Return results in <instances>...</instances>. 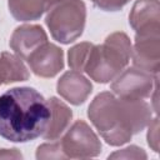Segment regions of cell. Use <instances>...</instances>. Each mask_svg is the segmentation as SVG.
Returning <instances> with one entry per match:
<instances>
[{"label":"cell","mask_w":160,"mask_h":160,"mask_svg":"<svg viewBox=\"0 0 160 160\" xmlns=\"http://www.w3.org/2000/svg\"><path fill=\"white\" fill-rule=\"evenodd\" d=\"M88 116L109 145L121 146L148 126L152 108L145 100L122 99L102 91L90 102Z\"/></svg>","instance_id":"6da1fadb"},{"label":"cell","mask_w":160,"mask_h":160,"mask_svg":"<svg viewBox=\"0 0 160 160\" xmlns=\"http://www.w3.org/2000/svg\"><path fill=\"white\" fill-rule=\"evenodd\" d=\"M49 118L48 101L34 88H12L0 95V136L8 141L38 139L44 134Z\"/></svg>","instance_id":"7a4b0ae2"},{"label":"cell","mask_w":160,"mask_h":160,"mask_svg":"<svg viewBox=\"0 0 160 160\" xmlns=\"http://www.w3.org/2000/svg\"><path fill=\"white\" fill-rule=\"evenodd\" d=\"M131 41L122 31L108 35L102 44L92 45L84 72L100 84L112 81L129 64Z\"/></svg>","instance_id":"3957f363"},{"label":"cell","mask_w":160,"mask_h":160,"mask_svg":"<svg viewBox=\"0 0 160 160\" xmlns=\"http://www.w3.org/2000/svg\"><path fill=\"white\" fill-rule=\"evenodd\" d=\"M86 6L82 0H56L46 10L45 24L54 40L70 44L82 35Z\"/></svg>","instance_id":"277c9868"},{"label":"cell","mask_w":160,"mask_h":160,"mask_svg":"<svg viewBox=\"0 0 160 160\" xmlns=\"http://www.w3.org/2000/svg\"><path fill=\"white\" fill-rule=\"evenodd\" d=\"M59 142L66 159L96 158L101 152L98 135L84 120H76L69 126Z\"/></svg>","instance_id":"5b68a950"},{"label":"cell","mask_w":160,"mask_h":160,"mask_svg":"<svg viewBox=\"0 0 160 160\" xmlns=\"http://www.w3.org/2000/svg\"><path fill=\"white\" fill-rule=\"evenodd\" d=\"M158 75H152L135 66L124 69L111 82L110 89L114 95L130 100H145L151 98Z\"/></svg>","instance_id":"8992f818"},{"label":"cell","mask_w":160,"mask_h":160,"mask_svg":"<svg viewBox=\"0 0 160 160\" xmlns=\"http://www.w3.org/2000/svg\"><path fill=\"white\" fill-rule=\"evenodd\" d=\"M130 59L135 68L158 75L160 70V34L135 35Z\"/></svg>","instance_id":"52a82bcc"},{"label":"cell","mask_w":160,"mask_h":160,"mask_svg":"<svg viewBox=\"0 0 160 160\" xmlns=\"http://www.w3.org/2000/svg\"><path fill=\"white\" fill-rule=\"evenodd\" d=\"M26 62L36 76L50 79L64 69V51L58 45L48 41L38 48L26 59Z\"/></svg>","instance_id":"ba28073f"},{"label":"cell","mask_w":160,"mask_h":160,"mask_svg":"<svg viewBox=\"0 0 160 160\" xmlns=\"http://www.w3.org/2000/svg\"><path fill=\"white\" fill-rule=\"evenodd\" d=\"M129 24L136 35L160 34L159 0H136L129 14Z\"/></svg>","instance_id":"9c48e42d"},{"label":"cell","mask_w":160,"mask_h":160,"mask_svg":"<svg viewBox=\"0 0 160 160\" xmlns=\"http://www.w3.org/2000/svg\"><path fill=\"white\" fill-rule=\"evenodd\" d=\"M45 42H48V35L40 25L24 24L12 31L9 45L19 58L26 60L38 48Z\"/></svg>","instance_id":"30bf717a"},{"label":"cell","mask_w":160,"mask_h":160,"mask_svg":"<svg viewBox=\"0 0 160 160\" xmlns=\"http://www.w3.org/2000/svg\"><path fill=\"white\" fill-rule=\"evenodd\" d=\"M56 91L68 102L78 106L88 100L92 91V85L81 72L70 70L64 72L58 80Z\"/></svg>","instance_id":"8fae6325"},{"label":"cell","mask_w":160,"mask_h":160,"mask_svg":"<svg viewBox=\"0 0 160 160\" xmlns=\"http://www.w3.org/2000/svg\"><path fill=\"white\" fill-rule=\"evenodd\" d=\"M46 101L50 110V118L41 138L51 141L59 139L68 130L72 119V111L62 100L55 96L46 99Z\"/></svg>","instance_id":"7c38bea8"},{"label":"cell","mask_w":160,"mask_h":160,"mask_svg":"<svg viewBox=\"0 0 160 160\" xmlns=\"http://www.w3.org/2000/svg\"><path fill=\"white\" fill-rule=\"evenodd\" d=\"M29 78V69L21 58L8 51L0 54V85L26 81Z\"/></svg>","instance_id":"4fadbf2b"},{"label":"cell","mask_w":160,"mask_h":160,"mask_svg":"<svg viewBox=\"0 0 160 160\" xmlns=\"http://www.w3.org/2000/svg\"><path fill=\"white\" fill-rule=\"evenodd\" d=\"M8 8L18 21L38 20L48 10L44 0H8Z\"/></svg>","instance_id":"5bb4252c"},{"label":"cell","mask_w":160,"mask_h":160,"mask_svg":"<svg viewBox=\"0 0 160 160\" xmlns=\"http://www.w3.org/2000/svg\"><path fill=\"white\" fill-rule=\"evenodd\" d=\"M92 45L94 44L91 42L84 41L70 48V50L68 51V64L71 70H75L79 72L84 71Z\"/></svg>","instance_id":"9a60e30c"},{"label":"cell","mask_w":160,"mask_h":160,"mask_svg":"<svg viewBox=\"0 0 160 160\" xmlns=\"http://www.w3.org/2000/svg\"><path fill=\"white\" fill-rule=\"evenodd\" d=\"M36 159L39 160H49V159H66L59 140H51L50 142L41 144L36 149Z\"/></svg>","instance_id":"2e32d148"},{"label":"cell","mask_w":160,"mask_h":160,"mask_svg":"<svg viewBox=\"0 0 160 160\" xmlns=\"http://www.w3.org/2000/svg\"><path fill=\"white\" fill-rule=\"evenodd\" d=\"M146 158L148 154L145 152V150L136 145L126 146L109 155V159H146Z\"/></svg>","instance_id":"e0dca14e"},{"label":"cell","mask_w":160,"mask_h":160,"mask_svg":"<svg viewBox=\"0 0 160 160\" xmlns=\"http://www.w3.org/2000/svg\"><path fill=\"white\" fill-rule=\"evenodd\" d=\"M148 126H149L148 135H146L148 144L152 151L159 152V119L156 115L155 118H151Z\"/></svg>","instance_id":"ac0fdd59"},{"label":"cell","mask_w":160,"mask_h":160,"mask_svg":"<svg viewBox=\"0 0 160 160\" xmlns=\"http://www.w3.org/2000/svg\"><path fill=\"white\" fill-rule=\"evenodd\" d=\"M94 6L104 11H119L125 5L130 2V0H91Z\"/></svg>","instance_id":"d6986e66"},{"label":"cell","mask_w":160,"mask_h":160,"mask_svg":"<svg viewBox=\"0 0 160 160\" xmlns=\"http://www.w3.org/2000/svg\"><path fill=\"white\" fill-rule=\"evenodd\" d=\"M21 159L22 155L18 149H0V159Z\"/></svg>","instance_id":"ffe728a7"},{"label":"cell","mask_w":160,"mask_h":160,"mask_svg":"<svg viewBox=\"0 0 160 160\" xmlns=\"http://www.w3.org/2000/svg\"><path fill=\"white\" fill-rule=\"evenodd\" d=\"M45 1V4H46V6H48V9H49V6L52 4V2H55L56 0H44Z\"/></svg>","instance_id":"44dd1931"}]
</instances>
